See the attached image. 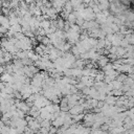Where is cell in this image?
<instances>
[{"label": "cell", "instance_id": "1", "mask_svg": "<svg viewBox=\"0 0 134 134\" xmlns=\"http://www.w3.org/2000/svg\"><path fill=\"white\" fill-rule=\"evenodd\" d=\"M3 71H4V67H2V66H0V75L3 73Z\"/></svg>", "mask_w": 134, "mask_h": 134}]
</instances>
